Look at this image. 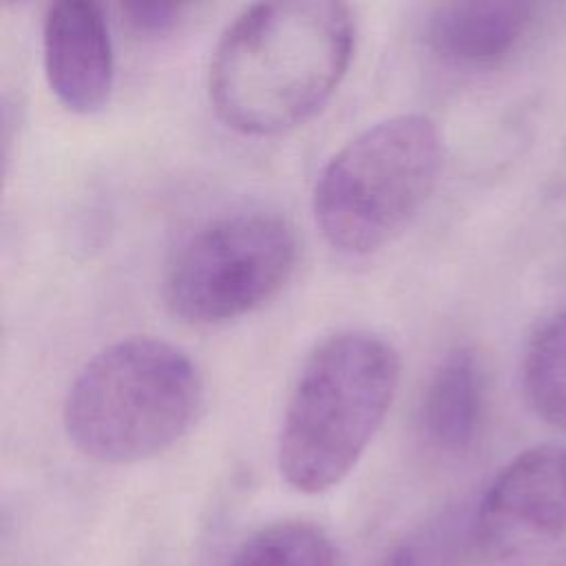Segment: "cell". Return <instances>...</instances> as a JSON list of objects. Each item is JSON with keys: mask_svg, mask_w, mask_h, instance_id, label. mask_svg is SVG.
Returning a JSON list of instances; mask_svg holds the SVG:
<instances>
[{"mask_svg": "<svg viewBox=\"0 0 566 566\" xmlns=\"http://www.w3.org/2000/svg\"><path fill=\"white\" fill-rule=\"evenodd\" d=\"M356 22L345 2L252 4L221 33L208 95L232 130L268 137L314 117L338 88L354 55Z\"/></svg>", "mask_w": 566, "mask_h": 566, "instance_id": "1", "label": "cell"}, {"mask_svg": "<svg viewBox=\"0 0 566 566\" xmlns=\"http://www.w3.org/2000/svg\"><path fill=\"white\" fill-rule=\"evenodd\" d=\"M42 57L49 88L62 106L88 115L108 102L115 62L99 4L86 0L51 4L42 22Z\"/></svg>", "mask_w": 566, "mask_h": 566, "instance_id": "7", "label": "cell"}, {"mask_svg": "<svg viewBox=\"0 0 566 566\" xmlns=\"http://www.w3.org/2000/svg\"><path fill=\"white\" fill-rule=\"evenodd\" d=\"M478 551L509 559L566 533V449L537 444L515 455L473 509Z\"/></svg>", "mask_w": 566, "mask_h": 566, "instance_id": "6", "label": "cell"}, {"mask_svg": "<svg viewBox=\"0 0 566 566\" xmlns=\"http://www.w3.org/2000/svg\"><path fill=\"white\" fill-rule=\"evenodd\" d=\"M228 566H336V551L318 524L281 520L254 531Z\"/></svg>", "mask_w": 566, "mask_h": 566, "instance_id": "11", "label": "cell"}, {"mask_svg": "<svg viewBox=\"0 0 566 566\" xmlns=\"http://www.w3.org/2000/svg\"><path fill=\"white\" fill-rule=\"evenodd\" d=\"M442 137L422 113L380 119L340 146L318 172L314 221L340 254L391 243L420 212L442 170Z\"/></svg>", "mask_w": 566, "mask_h": 566, "instance_id": "4", "label": "cell"}, {"mask_svg": "<svg viewBox=\"0 0 566 566\" xmlns=\"http://www.w3.org/2000/svg\"><path fill=\"white\" fill-rule=\"evenodd\" d=\"M186 9L181 2H126L122 4V15L135 33L164 35L179 27Z\"/></svg>", "mask_w": 566, "mask_h": 566, "instance_id": "13", "label": "cell"}, {"mask_svg": "<svg viewBox=\"0 0 566 566\" xmlns=\"http://www.w3.org/2000/svg\"><path fill=\"white\" fill-rule=\"evenodd\" d=\"M522 387L537 418L566 431V305L533 336L522 365Z\"/></svg>", "mask_w": 566, "mask_h": 566, "instance_id": "10", "label": "cell"}, {"mask_svg": "<svg viewBox=\"0 0 566 566\" xmlns=\"http://www.w3.org/2000/svg\"><path fill=\"white\" fill-rule=\"evenodd\" d=\"M473 548L478 542L471 511L398 544L376 566H460Z\"/></svg>", "mask_w": 566, "mask_h": 566, "instance_id": "12", "label": "cell"}, {"mask_svg": "<svg viewBox=\"0 0 566 566\" xmlns=\"http://www.w3.org/2000/svg\"><path fill=\"white\" fill-rule=\"evenodd\" d=\"M486 407V382L478 356L458 347L431 371L422 405L420 424L427 440L444 453H464L480 436Z\"/></svg>", "mask_w": 566, "mask_h": 566, "instance_id": "9", "label": "cell"}, {"mask_svg": "<svg viewBox=\"0 0 566 566\" xmlns=\"http://www.w3.org/2000/svg\"><path fill=\"white\" fill-rule=\"evenodd\" d=\"M201 405L203 380L184 349L130 336L86 360L69 387L62 422L82 455L133 464L181 440Z\"/></svg>", "mask_w": 566, "mask_h": 566, "instance_id": "3", "label": "cell"}, {"mask_svg": "<svg viewBox=\"0 0 566 566\" xmlns=\"http://www.w3.org/2000/svg\"><path fill=\"white\" fill-rule=\"evenodd\" d=\"M539 13L542 7L535 2H444L427 20V42L451 64L471 69L495 66L522 46Z\"/></svg>", "mask_w": 566, "mask_h": 566, "instance_id": "8", "label": "cell"}, {"mask_svg": "<svg viewBox=\"0 0 566 566\" xmlns=\"http://www.w3.org/2000/svg\"><path fill=\"white\" fill-rule=\"evenodd\" d=\"M400 378L398 352L378 334L345 329L305 358L285 402L276 464L298 493L340 484L380 429Z\"/></svg>", "mask_w": 566, "mask_h": 566, "instance_id": "2", "label": "cell"}, {"mask_svg": "<svg viewBox=\"0 0 566 566\" xmlns=\"http://www.w3.org/2000/svg\"><path fill=\"white\" fill-rule=\"evenodd\" d=\"M292 226L263 210L217 217L192 232L164 274V303L184 323L219 325L272 301L296 265Z\"/></svg>", "mask_w": 566, "mask_h": 566, "instance_id": "5", "label": "cell"}]
</instances>
